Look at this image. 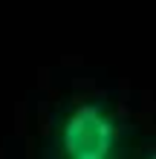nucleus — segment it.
Here are the masks:
<instances>
[{
    "mask_svg": "<svg viewBox=\"0 0 156 159\" xmlns=\"http://www.w3.org/2000/svg\"><path fill=\"white\" fill-rule=\"evenodd\" d=\"M118 145V119L104 101H78L61 113L52 130V153L58 159L110 156Z\"/></svg>",
    "mask_w": 156,
    "mask_h": 159,
    "instance_id": "f257e3e1",
    "label": "nucleus"
},
{
    "mask_svg": "<svg viewBox=\"0 0 156 159\" xmlns=\"http://www.w3.org/2000/svg\"><path fill=\"white\" fill-rule=\"evenodd\" d=\"M87 159H116V156L110 153V156H87Z\"/></svg>",
    "mask_w": 156,
    "mask_h": 159,
    "instance_id": "f03ea898",
    "label": "nucleus"
},
{
    "mask_svg": "<svg viewBox=\"0 0 156 159\" xmlns=\"http://www.w3.org/2000/svg\"><path fill=\"white\" fill-rule=\"evenodd\" d=\"M145 159H156V151H150V153H148V156H145Z\"/></svg>",
    "mask_w": 156,
    "mask_h": 159,
    "instance_id": "7ed1b4c3",
    "label": "nucleus"
}]
</instances>
